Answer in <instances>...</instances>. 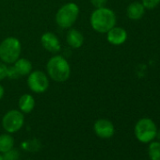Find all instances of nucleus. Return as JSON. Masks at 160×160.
I'll return each instance as SVG.
<instances>
[{"label": "nucleus", "instance_id": "obj_3", "mask_svg": "<svg viewBox=\"0 0 160 160\" xmlns=\"http://www.w3.org/2000/svg\"><path fill=\"white\" fill-rule=\"evenodd\" d=\"M21 42L14 37H8L0 43V59L4 63H14L21 55Z\"/></svg>", "mask_w": 160, "mask_h": 160}, {"label": "nucleus", "instance_id": "obj_1", "mask_svg": "<svg viewBox=\"0 0 160 160\" xmlns=\"http://www.w3.org/2000/svg\"><path fill=\"white\" fill-rule=\"evenodd\" d=\"M116 24L115 13L107 8L96 9L91 16V25L92 28L99 33H107Z\"/></svg>", "mask_w": 160, "mask_h": 160}, {"label": "nucleus", "instance_id": "obj_24", "mask_svg": "<svg viewBox=\"0 0 160 160\" xmlns=\"http://www.w3.org/2000/svg\"><path fill=\"white\" fill-rule=\"evenodd\" d=\"M159 140H160V130L159 131H157V133H156V136H155Z\"/></svg>", "mask_w": 160, "mask_h": 160}, {"label": "nucleus", "instance_id": "obj_2", "mask_svg": "<svg viewBox=\"0 0 160 160\" xmlns=\"http://www.w3.org/2000/svg\"><path fill=\"white\" fill-rule=\"evenodd\" d=\"M48 75L57 82H64L70 77L71 68L68 61L59 55L52 57L46 65Z\"/></svg>", "mask_w": 160, "mask_h": 160}, {"label": "nucleus", "instance_id": "obj_18", "mask_svg": "<svg viewBox=\"0 0 160 160\" xmlns=\"http://www.w3.org/2000/svg\"><path fill=\"white\" fill-rule=\"evenodd\" d=\"M23 147H25V149L28 151H37L40 149V144L35 139H29L23 143Z\"/></svg>", "mask_w": 160, "mask_h": 160}, {"label": "nucleus", "instance_id": "obj_13", "mask_svg": "<svg viewBox=\"0 0 160 160\" xmlns=\"http://www.w3.org/2000/svg\"><path fill=\"white\" fill-rule=\"evenodd\" d=\"M19 108L23 113H29L35 107V100L30 94H24L19 99Z\"/></svg>", "mask_w": 160, "mask_h": 160}, {"label": "nucleus", "instance_id": "obj_5", "mask_svg": "<svg viewBox=\"0 0 160 160\" xmlns=\"http://www.w3.org/2000/svg\"><path fill=\"white\" fill-rule=\"evenodd\" d=\"M157 133L155 123L149 118L140 119L135 126L136 138L142 143L152 141Z\"/></svg>", "mask_w": 160, "mask_h": 160}, {"label": "nucleus", "instance_id": "obj_19", "mask_svg": "<svg viewBox=\"0 0 160 160\" xmlns=\"http://www.w3.org/2000/svg\"><path fill=\"white\" fill-rule=\"evenodd\" d=\"M160 3V0H142V5L144 8L152 10Z\"/></svg>", "mask_w": 160, "mask_h": 160}, {"label": "nucleus", "instance_id": "obj_21", "mask_svg": "<svg viewBox=\"0 0 160 160\" xmlns=\"http://www.w3.org/2000/svg\"><path fill=\"white\" fill-rule=\"evenodd\" d=\"M8 67L4 62H0V81L7 77Z\"/></svg>", "mask_w": 160, "mask_h": 160}, {"label": "nucleus", "instance_id": "obj_22", "mask_svg": "<svg viewBox=\"0 0 160 160\" xmlns=\"http://www.w3.org/2000/svg\"><path fill=\"white\" fill-rule=\"evenodd\" d=\"M91 2L93 7H95L96 9H100L105 7V5L107 4V0H91Z\"/></svg>", "mask_w": 160, "mask_h": 160}, {"label": "nucleus", "instance_id": "obj_17", "mask_svg": "<svg viewBox=\"0 0 160 160\" xmlns=\"http://www.w3.org/2000/svg\"><path fill=\"white\" fill-rule=\"evenodd\" d=\"M20 157V153L17 150H14L13 148L10 151L3 153L2 158L3 160H18Z\"/></svg>", "mask_w": 160, "mask_h": 160}, {"label": "nucleus", "instance_id": "obj_9", "mask_svg": "<svg viewBox=\"0 0 160 160\" xmlns=\"http://www.w3.org/2000/svg\"><path fill=\"white\" fill-rule=\"evenodd\" d=\"M44 49L51 53H58L60 50V43L58 37L52 32H45L41 39Z\"/></svg>", "mask_w": 160, "mask_h": 160}, {"label": "nucleus", "instance_id": "obj_7", "mask_svg": "<svg viewBox=\"0 0 160 160\" xmlns=\"http://www.w3.org/2000/svg\"><path fill=\"white\" fill-rule=\"evenodd\" d=\"M28 86L35 93H42L49 87V80L42 71H34L28 74Z\"/></svg>", "mask_w": 160, "mask_h": 160}, {"label": "nucleus", "instance_id": "obj_14", "mask_svg": "<svg viewBox=\"0 0 160 160\" xmlns=\"http://www.w3.org/2000/svg\"><path fill=\"white\" fill-rule=\"evenodd\" d=\"M13 66L16 69V71H17V72L19 73L20 76L28 75L31 72V70H32V64L27 58H18L14 62Z\"/></svg>", "mask_w": 160, "mask_h": 160}, {"label": "nucleus", "instance_id": "obj_12", "mask_svg": "<svg viewBox=\"0 0 160 160\" xmlns=\"http://www.w3.org/2000/svg\"><path fill=\"white\" fill-rule=\"evenodd\" d=\"M144 11H145V8L142 4H140L138 2H134L128 6L126 12H127V16L130 19L138 20L143 16Z\"/></svg>", "mask_w": 160, "mask_h": 160}, {"label": "nucleus", "instance_id": "obj_4", "mask_svg": "<svg viewBox=\"0 0 160 160\" xmlns=\"http://www.w3.org/2000/svg\"><path fill=\"white\" fill-rule=\"evenodd\" d=\"M79 8L75 3H68L62 6L56 14V22L62 28H69L77 20Z\"/></svg>", "mask_w": 160, "mask_h": 160}, {"label": "nucleus", "instance_id": "obj_23", "mask_svg": "<svg viewBox=\"0 0 160 160\" xmlns=\"http://www.w3.org/2000/svg\"><path fill=\"white\" fill-rule=\"evenodd\" d=\"M4 92H5V91H4V88L0 85V100H1L2 98H3V96H4Z\"/></svg>", "mask_w": 160, "mask_h": 160}, {"label": "nucleus", "instance_id": "obj_10", "mask_svg": "<svg viewBox=\"0 0 160 160\" xmlns=\"http://www.w3.org/2000/svg\"><path fill=\"white\" fill-rule=\"evenodd\" d=\"M108 41L114 45L122 44L127 39L126 31L122 28H115L113 27L108 32Z\"/></svg>", "mask_w": 160, "mask_h": 160}, {"label": "nucleus", "instance_id": "obj_11", "mask_svg": "<svg viewBox=\"0 0 160 160\" xmlns=\"http://www.w3.org/2000/svg\"><path fill=\"white\" fill-rule=\"evenodd\" d=\"M66 41H67V43L71 47L80 48L84 42V37L80 31H78L76 29H71L67 33Z\"/></svg>", "mask_w": 160, "mask_h": 160}, {"label": "nucleus", "instance_id": "obj_15", "mask_svg": "<svg viewBox=\"0 0 160 160\" xmlns=\"http://www.w3.org/2000/svg\"><path fill=\"white\" fill-rule=\"evenodd\" d=\"M14 146V139L10 134L0 135V152H6Z\"/></svg>", "mask_w": 160, "mask_h": 160}, {"label": "nucleus", "instance_id": "obj_16", "mask_svg": "<svg viewBox=\"0 0 160 160\" xmlns=\"http://www.w3.org/2000/svg\"><path fill=\"white\" fill-rule=\"evenodd\" d=\"M148 155L151 160H160V141H152L149 145Z\"/></svg>", "mask_w": 160, "mask_h": 160}, {"label": "nucleus", "instance_id": "obj_6", "mask_svg": "<svg viewBox=\"0 0 160 160\" xmlns=\"http://www.w3.org/2000/svg\"><path fill=\"white\" fill-rule=\"evenodd\" d=\"M24 122H25V117L23 112L15 109L8 111L2 119L3 128L9 134L19 131L23 127Z\"/></svg>", "mask_w": 160, "mask_h": 160}, {"label": "nucleus", "instance_id": "obj_25", "mask_svg": "<svg viewBox=\"0 0 160 160\" xmlns=\"http://www.w3.org/2000/svg\"><path fill=\"white\" fill-rule=\"evenodd\" d=\"M0 160H3V158H2V155L0 154Z\"/></svg>", "mask_w": 160, "mask_h": 160}, {"label": "nucleus", "instance_id": "obj_20", "mask_svg": "<svg viewBox=\"0 0 160 160\" xmlns=\"http://www.w3.org/2000/svg\"><path fill=\"white\" fill-rule=\"evenodd\" d=\"M7 77L11 78V79H17L19 77H21L19 75V73L17 72L16 69L14 68V66L12 67H8V72H7Z\"/></svg>", "mask_w": 160, "mask_h": 160}, {"label": "nucleus", "instance_id": "obj_8", "mask_svg": "<svg viewBox=\"0 0 160 160\" xmlns=\"http://www.w3.org/2000/svg\"><path fill=\"white\" fill-rule=\"evenodd\" d=\"M95 134L101 138H109L114 135L115 128L113 123L107 119L97 120L93 126Z\"/></svg>", "mask_w": 160, "mask_h": 160}]
</instances>
